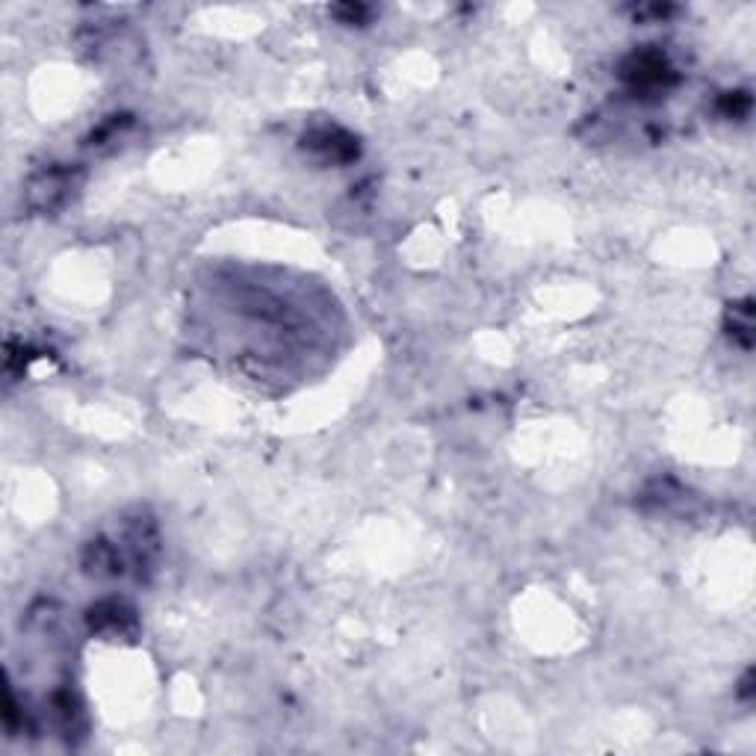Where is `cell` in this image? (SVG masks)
<instances>
[{
  "label": "cell",
  "instance_id": "1",
  "mask_svg": "<svg viewBox=\"0 0 756 756\" xmlns=\"http://www.w3.org/2000/svg\"><path fill=\"white\" fill-rule=\"evenodd\" d=\"M624 77L635 92H665L674 83V68L656 51L632 54L624 65Z\"/></svg>",
  "mask_w": 756,
  "mask_h": 756
},
{
  "label": "cell",
  "instance_id": "2",
  "mask_svg": "<svg viewBox=\"0 0 756 756\" xmlns=\"http://www.w3.org/2000/svg\"><path fill=\"white\" fill-rule=\"evenodd\" d=\"M305 148L314 151L325 163H346L358 154L355 139L343 133L340 127H316L311 133H305Z\"/></svg>",
  "mask_w": 756,
  "mask_h": 756
},
{
  "label": "cell",
  "instance_id": "3",
  "mask_svg": "<svg viewBox=\"0 0 756 756\" xmlns=\"http://www.w3.org/2000/svg\"><path fill=\"white\" fill-rule=\"evenodd\" d=\"M89 627L101 635H110V638L127 635L133 630V612L119 600H104L89 612Z\"/></svg>",
  "mask_w": 756,
  "mask_h": 756
},
{
  "label": "cell",
  "instance_id": "4",
  "mask_svg": "<svg viewBox=\"0 0 756 756\" xmlns=\"http://www.w3.org/2000/svg\"><path fill=\"white\" fill-rule=\"evenodd\" d=\"M68 189H71L68 172H63V169H51V172H45L42 178L33 181L30 195H33V201H36L39 207H48V210H51V207L63 204L65 198H68Z\"/></svg>",
  "mask_w": 756,
  "mask_h": 756
},
{
  "label": "cell",
  "instance_id": "5",
  "mask_svg": "<svg viewBox=\"0 0 756 756\" xmlns=\"http://www.w3.org/2000/svg\"><path fill=\"white\" fill-rule=\"evenodd\" d=\"M721 107H724V113H727V116H733V119H745V116H748V110H751V95H748V92H730V95H724Z\"/></svg>",
  "mask_w": 756,
  "mask_h": 756
},
{
  "label": "cell",
  "instance_id": "6",
  "mask_svg": "<svg viewBox=\"0 0 756 756\" xmlns=\"http://www.w3.org/2000/svg\"><path fill=\"white\" fill-rule=\"evenodd\" d=\"M337 12H349V21H361L367 15L364 6H346V9H337Z\"/></svg>",
  "mask_w": 756,
  "mask_h": 756
}]
</instances>
